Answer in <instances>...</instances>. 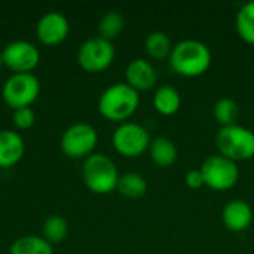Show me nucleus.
Segmentation results:
<instances>
[{"mask_svg":"<svg viewBox=\"0 0 254 254\" xmlns=\"http://www.w3.org/2000/svg\"><path fill=\"white\" fill-rule=\"evenodd\" d=\"M205 186L214 190H228L240 180V168L237 162L223 155H213L201 165Z\"/></svg>","mask_w":254,"mask_h":254,"instance_id":"obj_5","label":"nucleus"},{"mask_svg":"<svg viewBox=\"0 0 254 254\" xmlns=\"http://www.w3.org/2000/svg\"><path fill=\"white\" fill-rule=\"evenodd\" d=\"M216 146L231 161H247L254 156V131L243 125L223 127L217 132Z\"/></svg>","mask_w":254,"mask_h":254,"instance_id":"obj_4","label":"nucleus"},{"mask_svg":"<svg viewBox=\"0 0 254 254\" xmlns=\"http://www.w3.org/2000/svg\"><path fill=\"white\" fill-rule=\"evenodd\" d=\"M124 27H125L124 15L119 10H109L101 16L98 22V33H100V37L112 42V39L121 34Z\"/></svg>","mask_w":254,"mask_h":254,"instance_id":"obj_22","label":"nucleus"},{"mask_svg":"<svg viewBox=\"0 0 254 254\" xmlns=\"http://www.w3.org/2000/svg\"><path fill=\"white\" fill-rule=\"evenodd\" d=\"M253 208L244 199L229 201L222 211V220L225 226L232 232H243L249 229L253 222Z\"/></svg>","mask_w":254,"mask_h":254,"instance_id":"obj_12","label":"nucleus"},{"mask_svg":"<svg viewBox=\"0 0 254 254\" xmlns=\"http://www.w3.org/2000/svg\"><path fill=\"white\" fill-rule=\"evenodd\" d=\"M3 64V58H1V52H0V65Z\"/></svg>","mask_w":254,"mask_h":254,"instance_id":"obj_26","label":"nucleus"},{"mask_svg":"<svg viewBox=\"0 0 254 254\" xmlns=\"http://www.w3.org/2000/svg\"><path fill=\"white\" fill-rule=\"evenodd\" d=\"M138 104V91L128 83L118 82L103 91L98 100V110L107 119L121 122L128 119L137 110Z\"/></svg>","mask_w":254,"mask_h":254,"instance_id":"obj_2","label":"nucleus"},{"mask_svg":"<svg viewBox=\"0 0 254 254\" xmlns=\"http://www.w3.org/2000/svg\"><path fill=\"white\" fill-rule=\"evenodd\" d=\"M85 185L95 193H109L118 188L119 173L115 162L104 153L89 155L82 167Z\"/></svg>","mask_w":254,"mask_h":254,"instance_id":"obj_3","label":"nucleus"},{"mask_svg":"<svg viewBox=\"0 0 254 254\" xmlns=\"http://www.w3.org/2000/svg\"><path fill=\"white\" fill-rule=\"evenodd\" d=\"M185 182H186V185L190 189H199V188L205 186L201 170H190V171H188L186 176H185Z\"/></svg>","mask_w":254,"mask_h":254,"instance_id":"obj_25","label":"nucleus"},{"mask_svg":"<svg viewBox=\"0 0 254 254\" xmlns=\"http://www.w3.org/2000/svg\"><path fill=\"white\" fill-rule=\"evenodd\" d=\"M12 118H13V122H15L16 127H19V128H28V127H31L34 124V118L36 116H34L33 109L28 107V106H25V107L15 109Z\"/></svg>","mask_w":254,"mask_h":254,"instance_id":"obj_24","label":"nucleus"},{"mask_svg":"<svg viewBox=\"0 0 254 254\" xmlns=\"http://www.w3.org/2000/svg\"><path fill=\"white\" fill-rule=\"evenodd\" d=\"M113 58H115L113 43L100 36L86 39L77 51L79 64L88 71L104 70L112 64Z\"/></svg>","mask_w":254,"mask_h":254,"instance_id":"obj_8","label":"nucleus"},{"mask_svg":"<svg viewBox=\"0 0 254 254\" xmlns=\"http://www.w3.org/2000/svg\"><path fill=\"white\" fill-rule=\"evenodd\" d=\"M116 189L127 198H140L147 192V182L138 173H127L119 176Z\"/></svg>","mask_w":254,"mask_h":254,"instance_id":"obj_19","label":"nucleus"},{"mask_svg":"<svg viewBox=\"0 0 254 254\" xmlns=\"http://www.w3.org/2000/svg\"><path fill=\"white\" fill-rule=\"evenodd\" d=\"M68 232L67 220L60 214L49 216L43 223V238L48 241H63Z\"/></svg>","mask_w":254,"mask_h":254,"instance_id":"obj_23","label":"nucleus"},{"mask_svg":"<svg viewBox=\"0 0 254 254\" xmlns=\"http://www.w3.org/2000/svg\"><path fill=\"white\" fill-rule=\"evenodd\" d=\"M153 106L156 112H159L161 115L171 116L177 113L182 106L180 92L174 86H170V85L159 86L153 95Z\"/></svg>","mask_w":254,"mask_h":254,"instance_id":"obj_16","label":"nucleus"},{"mask_svg":"<svg viewBox=\"0 0 254 254\" xmlns=\"http://www.w3.org/2000/svg\"><path fill=\"white\" fill-rule=\"evenodd\" d=\"M210 48L196 39H183L173 46L170 64L173 70L185 77H196L204 74L211 65Z\"/></svg>","mask_w":254,"mask_h":254,"instance_id":"obj_1","label":"nucleus"},{"mask_svg":"<svg viewBox=\"0 0 254 254\" xmlns=\"http://www.w3.org/2000/svg\"><path fill=\"white\" fill-rule=\"evenodd\" d=\"M240 113H241L240 106L232 98H220V100L216 101V104L213 107L214 119L217 121V124L222 125V128L223 127L237 125Z\"/></svg>","mask_w":254,"mask_h":254,"instance_id":"obj_21","label":"nucleus"},{"mask_svg":"<svg viewBox=\"0 0 254 254\" xmlns=\"http://www.w3.org/2000/svg\"><path fill=\"white\" fill-rule=\"evenodd\" d=\"M24 155L22 137L10 129L0 131V167H10L16 164Z\"/></svg>","mask_w":254,"mask_h":254,"instance_id":"obj_14","label":"nucleus"},{"mask_svg":"<svg viewBox=\"0 0 254 254\" xmlns=\"http://www.w3.org/2000/svg\"><path fill=\"white\" fill-rule=\"evenodd\" d=\"M113 146L124 156H140L143 155L152 140L147 129L135 122H124L113 132Z\"/></svg>","mask_w":254,"mask_h":254,"instance_id":"obj_7","label":"nucleus"},{"mask_svg":"<svg viewBox=\"0 0 254 254\" xmlns=\"http://www.w3.org/2000/svg\"><path fill=\"white\" fill-rule=\"evenodd\" d=\"M39 91H40L39 79L30 71L10 74L3 83V89H1L4 101L13 109L25 107L30 103H33L37 98Z\"/></svg>","mask_w":254,"mask_h":254,"instance_id":"obj_6","label":"nucleus"},{"mask_svg":"<svg viewBox=\"0 0 254 254\" xmlns=\"http://www.w3.org/2000/svg\"><path fill=\"white\" fill-rule=\"evenodd\" d=\"M144 49L150 58L164 60V58L170 57V54L173 51L171 39L167 33H164L161 30H155L147 34V37L144 40Z\"/></svg>","mask_w":254,"mask_h":254,"instance_id":"obj_17","label":"nucleus"},{"mask_svg":"<svg viewBox=\"0 0 254 254\" xmlns=\"http://www.w3.org/2000/svg\"><path fill=\"white\" fill-rule=\"evenodd\" d=\"M1 58L15 73H24L30 71L39 63V51L31 42L13 40L3 48Z\"/></svg>","mask_w":254,"mask_h":254,"instance_id":"obj_10","label":"nucleus"},{"mask_svg":"<svg viewBox=\"0 0 254 254\" xmlns=\"http://www.w3.org/2000/svg\"><path fill=\"white\" fill-rule=\"evenodd\" d=\"M98 135L92 125L86 122H77L70 125L61 137V149L71 158L89 156L97 144Z\"/></svg>","mask_w":254,"mask_h":254,"instance_id":"obj_9","label":"nucleus"},{"mask_svg":"<svg viewBox=\"0 0 254 254\" xmlns=\"http://www.w3.org/2000/svg\"><path fill=\"white\" fill-rule=\"evenodd\" d=\"M149 152H150L152 161L161 168L171 167L176 162L177 155H179L174 141L168 137H164V135L152 140V143L149 146Z\"/></svg>","mask_w":254,"mask_h":254,"instance_id":"obj_15","label":"nucleus"},{"mask_svg":"<svg viewBox=\"0 0 254 254\" xmlns=\"http://www.w3.org/2000/svg\"><path fill=\"white\" fill-rule=\"evenodd\" d=\"M36 31L42 42L48 45L58 43L68 33V19L58 10H49L43 13L37 21Z\"/></svg>","mask_w":254,"mask_h":254,"instance_id":"obj_11","label":"nucleus"},{"mask_svg":"<svg viewBox=\"0 0 254 254\" xmlns=\"http://www.w3.org/2000/svg\"><path fill=\"white\" fill-rule=\"evenodd\" d=\"M125 76H127V83L137 91L150 89L155 86V83L158 80L156 68L152 65L150 61H147L144 58L132 60L127 67Z\"/></svg>","mask_w":254,"mask_h":254,"instance_id":"obj_13","label":"nucleus"},{"mask_svg":"<svg viewBox=\"0 0 254 254\" xmlns=\"http://www.w3.org/2000/svg\"><path fill=\"white\" fill-rule=\"evenodd\" d=\"M10 254H54L51 243L42 237L27 235L13 241Z\"/></svg>","mask_w":254,"mask_h":254,"instance_id":"obj_18","label":"nucleus"},{"mask_svg":"<svg viewBox=\"0 0 254 254\" xmlns=\"http://www.w3.org/2000/svg\"><path fill=\"white\" fill-rule=\"evenodd\" d=\"M235 27L238 36L244 42L254 45V0L247 1L241 6V9L237 13Z\"/></svg>","mask_w":254,"mask_h":254,"instance_id":"obj_20","label":"nucleus"}]
</instances>
